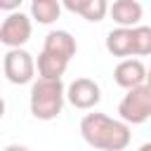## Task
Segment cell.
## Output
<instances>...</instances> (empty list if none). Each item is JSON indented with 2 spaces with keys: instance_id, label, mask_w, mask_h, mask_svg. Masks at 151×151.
<instances>
[{
  "instance_id": "4",
  "label": "cell",
  "mask_w": 151,
  "mask_h": 151,
  "mask_svg": "<svg viewBox=\"0 0 151 151\" xmlns=\"http://www.w3.org/2000/svg\"><path fill=\"white\" fill-rule=\"evenodd\" d=\"M35 59L31 52L26 50H7L5 52V59H2V71H5V78L12 83V85H26L33 80L35 76Z\"/></svg>"
},
{
  "instance_id": "16",
  "label": "cell",
  "mask_w": 151,
  "mask_h": 151,
  "mask_svg": "<svg viewBox=\"0 0 151 151\" xmlns=\"http://www.w3.org/2000/svg\"><path fill=\"white\" fill-rule=\"evenodd\" d=\"M139 151H151V142H146V144H142V146H139Z\"/></svg>"
},
{
  "instance_id": "9",
  "label": "cell",
  "mask_w": 151,
  "mask_h": 151,
  "mask_svg": "<svg viewBox=\"0 0 151 151\" xmlns=\"http://www.w3.org/2000/svg\"><path fill=\"white\" fill-rule=\"evenodd\" d=\"M109 14L118 24V28H137L144 17V7L137 0H116L111 5Z\"/></svg>"
},
{
  "instance_id": "17",
  "label": "cell",
  "mask_w": 151,
  "mask_h": 151,
  "mask_svg": "<svg viewBox=\"0 0 151 151\" xmlns=\"http://www.w3.org/2000/svg\"><path fill=\"white\" fill-rule=\"evenodd\" d=\"M146 85H151V66H149V76H146Z\"/></svg>"
},
{
  "instance_id": "14",
  "label": "cell",
  "mask_w": 151,
  "mask_h": 151,
  "mask_svg": "<svg viewBox=\"0 0 151 151\" xmlns=\"http://www.w3.org/2000/svg\"><path fill=\"white\" fill-rule=\"evenodd\" d=\"M0 9H9V14L19 12V0H0Z\"/></svg>"
},
{
  "instance_id": "3",
  "label": "cell",
  "mask_w": 151,
  "mask_h": 151,
  "mask_svg": "<svg viewBox=\"0 0 151 151\" xmlns=\"http://www.w3.org/2000/svg\"><path fill=\"white\" fill-rule=\"evenodd\" d=\"M118 116L127 125H142L151 118V85L127 90L118 104Z\"/></svg>"
},
{
  "instance_id": "5",
  "label": "cell",
  "mask_w": 151,
  "mask_h": 151,
  "mask_svg": "<svg viewBox=\"0 0 151 151\" xmlns=\"http://www.w3.org/2000/svg\"><path fill=\"white\" fill-rule=\"evenodd\" d=\"M31 31H33V26H31L28 14H24V12L7 14L0 24V42L7 50H21V45L28 42Z\"/></svg>"
},
{
  "instance_id": "13",
  "label": "cell",
  "mask_w": 151,
  "mask_h": 151,
  "mask_svg": "<svg viewBox=\"0 0 151 151\" xmlns=\"http://www.w3.org/2000/svg\"><path fill=\"white\" fill-rule=\"evenodd\" d=\"M134 35V57H149L151 54V26H137L132 28Z\"/></svg>"
},
{
  "instance_id": "8",
  "label": "cell",
  "mask_w": 151,
  "mask_h": 151,
  "mask_svg": "<svg viewBox=\"0 0 151 151\" xmlns=\"http://www.w3.org/2000/svg\"><path fill=\"white\" fill-rule=\"evenodd\" d=\"M45 54L54 57V59H61V61H71L78 52V45H76V38L68 33V31H50L45 35V42H42V50Z\"/></svg>"
},
{
  "instance_id": "10",
  "label": "cell",
  "mask_w": 151,
  "mask_h": 151,
  "mask_svg": "<svg viewBox=\"0 0 151 151\" xmlns=\"http://www.w3.org/2000/svg\"><path fill=\"white\" fill-rule=\"evenodd\" d=\"M106 52L113 57H123V59H132L134 57V35L132 28H113L106 33Z\"/></svg>"
},
{
  "instance_id": "2",
  "label": "cell",
  "mask_w": 151,
  "mask_h": 151,
  "mask_svg": "<svg viewBox=\"0 0 151 151\" xmlns=\"http://www.w3.org/2000/svg\"><path fill=\"white\" fill-rule=\"evenodd\" d=\"M64 99H66V87L61 80H45L38 78L31 85V97H28V106L33 118L38 120H54L61 109H64Z\"/></svg>"
},
{
  "instance_id": "11",
  "label": "cell",
  "mask_w": 151,
  "mask_h": 151,
  "mask_svg": "<svg viewBox=\"0 0 151 151\" xmlns=\"http://www.w3.org/2000/svg\"><path fill=\"white\" fill-rule=\"evenodd\" d=\"M64 7L73 14H80L87 21H101L106 17V12L111 9V5L106 0H64Z\"/></svg>"
},
{
  "instance_id": "6",
  "label": "cell",
  "mask_w": 151,
  "mask_h": 151,
  "mask_svg": "<svg viewBox=\"0 0 151 151\" xmlns=\"http://www.w3.org/2000/svg\"><path fill=\"white\" fill-rule=\"evenodd\" d=\"M66 99L80 109V111H90L101 101V87L97 80L92 78H76L68 87H66Z\"/></svg>"
},
{
  "instance_id": "1",
  "label": "cell",
  "mask_w": 151,
  "mask_h": 151,
  "mask_svg": "<svg viewBox=\"0 0 151 151\" xmlns=\"http://www.w3.org/2000/svg\"><path fill=\"white\" fill-rule=\"evenodd\" d=\"M80 134L92 149H99V151H123V149H127V144L132 139L127 123L111 118L106 113H97V111L83 116Z\"/></svg>"
},
{
  "instance_id": "12",
  "label": "cell",
  "mask_w": 151,
  "mask_h": 151,
  "mask_svg": "<svg viewBox=\"0 0 151 151\" xmlns=\"http://www.w3.org/2000/svg\"><path fill=\"white\" fill-rule=\"evenodd\" d=\"M61 2L59 0H33L31 2V19H35L38 24H54L61 14Z\"/></svg>"
},
{
  "instance_id": "15",
  "label": "cell",
  "mask_w": 151,
  "mask_h": 151,
  "mask_svg": "<svg viewBox=\"0 0 151 151\" xmlns=\"http://www.w3.org/2000/svg\"><path fill=\"white\" fill-rule=\"evenodd\" d=\"M2 151H31L28 146H21V144H9V146H5Z\"/></svg>"
},
{
  "instance_id": "7",
  "label": "cell",
  "mask_w": 151,
  "mask_h": 151,
  "mask_svg": "<svg viewBox=\"0 0 151 151\" xmlns=\"http://www.w3.org/2000/svg\"><path fill=\"white\" fill-rule=\"evenodd\" d=\"M146 76H149V68L144 66L142 59H123L113 68V80L123 90H134L139 85H146Z\"/></svg>"
}]
</instances>
